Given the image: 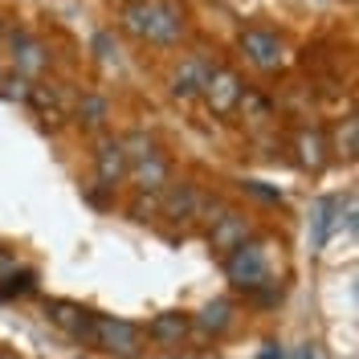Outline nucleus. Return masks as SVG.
I'll return each instance as SVG.
<instances>
[{"label":"nucleus","instance_id":"1","mask_svg":"<svg viewBox=\"0 0 359 359\" xmlns=\"http://www.w3.org/2000/svg\"><path fill=\"white\" fill-rule=\"evenodd\" d=\"M135 33L151 37V41H176L180 37V8L168 4V0H156V4H139L127 13Z\"/></svg>","mask_w":359,"mask_h":359},{"label":"nucleus","instance_id":"2","mask_svg":"<svg viewBox=\"0 0 359 359\" xmlns=\"http://www.w3.org/2000/svg\"><path fill=\"white\" fill-rule=\"evenodd\" d=\"M229 278L237 286H262L266 282V253L262 245H233V257H229Z\"/></svg>","mask_w":359,"mask_h":359},{"label":"nucleus","instance_id":"3","mask_svg":"<svg viewBox=\"0 0 359 359\" xmlns=\"http://www.w3.org/2000/svg\"><path fill=\"white\" fill-rule=\"evenodd\" d=\"M90 335L98 339L107 351H118V355H135L139 351V331L131 323H123V318H98Z\"/></svg>","mask_w":359,"mask_h":359},{"label":"nucleus","instance_id":"4","mask_svg":"<svg viewBox=\"0 0 359 359\" xmlns=\"http://www.w3.org/2000/svg\"><path fill=\"white\" fill-rule=\"evenodd\" d=\"M241 49H245V53H249V57H253L262 69H273L278 62H282V45H278V37L257 33V29H249L245 37H241Z\"/></svg>","mask_w":359,"mask_h":359},{"label":"nucleus","instance_id":"5","mask_svg":"<svg viewBox=\"0 0 359 359\" xmlns=\"http://www.w3.org/2000/svg\"><path fill=\"white\" fill-rule=\"evenodd\" d=\"M208 98H212V111H233V102L241 98V86H237V78L229 74V69H221V74H212L208 78Z\"/></svg>","mask_w":359,"mask_h":359},{"label":"nucleus","instance_id":"6","mask_svg":"<svg viewBox=\"0 0 359 359\" xmlns=\"http://www.w3.org/2000/svg\"><path fill=\"white\" fill-rule=\"evenodd\" d=\"M13 49H17V66L25 69V74H37V69L45 66V49H41V41H33V37H13Z\"/></svg>","mask_w":359,"mask_h":359},{"label":"nucleus","instance_id":"7","mask_svg":"<svg viewBox=\"0 0 359 359\" xmlns=\"http://www.w3.org/2000/svg\"><path fill=\"white\" fill-rule=\"evenodd\" d=\"M98 172H102V180L123 176V143H102V151H98Z\"/></svg>","mask_w":359,"mask_h":359},{"label":"nucleus","instance_id":"8","mask_svg":"<svg viewBox=\"0 0 359 359\" xmlns=\"http://www.w3.org/2000/svg\"><path fill=\"white\" fill-rule=\"evenodd\" d=\"M208 78H212V74H208L201 62H188V66H184V74L176 78V94H192V90L208 86Z\"/></svg>","mask_w":359,"mask_h":359},{"label":"nucleus","instance_id":"9","mask_svg":"<svg viewBox=\"0 0 359 359\" xmlns=\"http://www.w3.org/2000/svg\"><path fill=\"white\" fill-rule=\"evenodd\" d=\"M184 331H188V318L184 314H163V318L151 323V335L156 339H180Z\"/></svg>","mask_w":359,"mask_h":359},{"label":"nucleus","instance_id":"10","mask_svg":"<svg viewBox=\"0 0 359 359\" xmlns=\"http://www.w3.org/2000/svg\"><path fill=\"white\" fill-rule=\"evenodd\" d=\"M237 237H245V224L237 221V217H229V221L212 233V241H217L221 249H233V241H237Z\"/></svg>","mask_w":359,"mask_h":359},{"label":"nucleus","instance_id":"11","mask_svg":"<svg viewBox=\"0 0 359 359\" xmlns=\"http://www.w3.org/2000/svg\"><path fill=\"white\" fill-rule=\"evenodd\" d=\"M208 331H221L229 327V302H212V306H204V318H201Z\"/></svg>","mask_w":359,"mask_h":359},{"label":"nucleus","instance_id":"12","mask_svg":"<svg viewBox=\"0 0 359 359\" xmlns=\"http://www.w3.org/2000/svg\"><path fill=\"white\" fill-rule=\"evenodd\" d=\"M0 94H4V98H33V90H29V82H25V78H4V82H0Z\"/></svg>","mask_w":359,"mask_h":359},{"label":"nucleus","instance_id":"13","mask_svg":"<svg viewBox=\"0 0 359 359\" xmlns=\"http://www.w3.org/2000/svg\"><path fill=\"white\" fill-rule=\"evenodd\" d=\"M302 163H311V168L323 163V139H318V135H306V139H302Z\"/></svg>","mask_w":359,"mask_h":359},{"label":"nucleus","instance_id":"14","mask_svg":"<svg viewBox=\"0 0 359 359\" xmlns=\"http://www.w3.org/2000/svg\"><path fill=\"white\" fill-rule=\"evenodd\" d=\"M82 111L90 114L86 123H102V102H98V98H86V102H82Z\"/></svg>","mask_w":359,"mask_h":359},{"label":"nucleus","instance_id":"15","mask_svg":"<svg viewBox=\"0 0 359 359\" xmlns=\"http://www.w3.org/2000/svg\"><path fill=\"white\" fill-rule=\"evenodd\" d=\"M8 266H13V257H8V253L0 249V269H8Z\"/></svg>","mask_w":359,"mask_h":359}]
</instances>
